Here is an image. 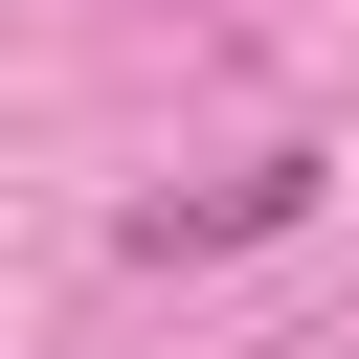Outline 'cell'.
Returning a JSON list of instances; mask_svg holds the SVG:
<instances>
[{
    "instance_id": "1",
    "label": "cell",
    "mask_w": 359,
    "mask_h": 359,
    "mask_svg": "<svg viewBox=\"0 0 359 359\" xmlns=\"http://www.w3.org/2000/svg\"><path fill=\"white\" fill-rule=\"evenodd\" d=\"M314 202V157H247V180H202V202H157L135 247H247V224H292Z\"/></svg>"
}]
</instances>
